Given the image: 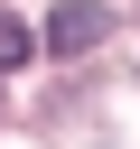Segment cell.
I'll return each mask as SVG.
<instances>
[{"instance_id": "2", "label": "cell", "mask_w": 140, "mask_h": 149, "mask_svg": "<svg viewBox=\"0 0 140 149\" xmlns=\"http://www.w3.org/2000/svg\"><path fill=\"white\" fill-rule=\"evenodd\" d=\"M28 47H37V37H28V28L0 9V74H9V65H28Z\"/></svg>"}, {"instance_id": "1", "label": "cell", "mask_w": 140, "mask_h": 149, "mask_svg": "<svg viewBox=\"0 0 140 149\" xmlns=\"http://www.w3.org/2000/svg\"><path fill=\"white\" fill-rule=\"evenodd\" d=\"M103 28H112L103 9H56V28H47V47H56V56H84V47H103Z\"/></svg>"}]
</instances>
